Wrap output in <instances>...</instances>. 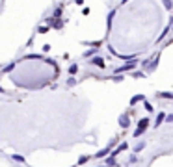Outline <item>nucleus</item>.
<instances>
[{
	"instance_id": "1",
	"label": "nucleus",
	"mask_w": 173,
	"mask_h": 167,
	"mask_svg": "<svg viewBox=\"0 0 173 167\" xmlns=\"http://www.w3.org/2000/svg\"><path fill=\"white\" fill-rule=\"evenodd\" d=\"M149 126V119H142V121H140L138 122V128H136V132H134V136L136 138H140V136H142V134L145 132V128Z\"/></svg>"
},
{
	"instance_id": "2",
	"label": "nucleus",
	"mask_w": 173,
	"mask_h": 167,
	"mask_svg": "<svg viewBox=\"0 0 173 167\" xmlns=\"http://www.w3.org/2000/svg\"><path fill=\"white\" fill-rule=\"evenodd\" d=\"M134 67H136V61H131V63H127V65L119 67V69H117V73H123V71H131V69H134Z\"/></svg>"
},
{
	"instance_id": "3",
	"label": "nucleus",
	"mask_w": 173,
	"mask_h": 167,
	"mask_svg": "<svg viewBox=\"0 0 173 167\" xmlns=\"http://www.w3.org/2000/svg\"><path fill=\"white\" fill-rule=\"evenodd\" d=\"M166 117H168L166 113H158V115H156V121H155V126H160V125H162V121H164Z\"/></svg>"
},
{
	"instance_id": "4",
	"label": "nucleus",
	"mask_w": 173,
	"mask_h": 167,
	"mask_svg": "<svg viewBox=\"0 0 173 167\" xmlns=\"http://www.w3.org/2000/svg\"><path fill=\"white\" fill-rule=\"evenodd\" d=\"M121 150H127V143H121V145H119V147H117L115 150H112L110 154H112V156H115V154H119Z\"/></svg>"
},
{
	"instance_id": "5",
	"label": "nucleus",
	"mask_w": 173,
	"mask_h": 167,
	"mask_svg": "<svg viewBox=\"0 0 173 167\" xmlns=\"http://www.w3.org/2000/svg\"><path fill=\"white\" fill-rule=\"evenodd\" d=\"M119 125H121V126H125V128H127L128 125H131V122H128V117H127V115H121V117H119Z\"/></svg>"
},
{
	"instance_id": "6",
	"label": "nucleus",
	"mask_w": 173,
	"mask_h": 167,
	"mask_svg": "<svg viewBox=\"0 0 173 167\" xmlns=\"http://www.w3.org/2000/svg\"><path fill=\"white\" fill-rule=\"evenodd\" d=\"M93 65H97V67H101V69H102V67H104V61H102L101 58H95V60H93Z\"/></svg>"
},
{
	"instance_id": "7",
	"label": "nucleus",
	"mask_w": 173,
	"mask_h": 167,
	"mask_svg": "<svg viewBox=\"0 0 173 167\" xmlns=\"http://www.w3.org/2000/svg\"><path fill=\"white\" fill-rule=\"evenodd\" d=\"M108 152H112V150H110V149H106V150H101V152H97V158H104V156H106Z\"/></svg>"
},
{
	"instance_id": "8",
	"label": "nucleus",
	"mask_w": 173,
	"mask_h": 167,
	"mask_svg": "<svg viewBox=\"0 0 173 167\" xmlns=\"http://www.w3.org/2000/svg\"><path fill=\"white\" fill-rule=\"evenodd\" d=\"M140 100H143V97H142V95H136V97H132L131 104H136V102H140Z\"/></svg>"
},
{
	"instance_id": "9",
	"label": "nucleus",
	"mask_w": 173,
	"mask_h": 167,
	"mask_svg": "<svg viewBox=\"0 0 173 167\" xmlns=\"http://www.w3.org/2000/svg\"><path fill=\"white\" fill-rule=\"evenodd\" d=\"M115 165V160H114V156L110 154V158H108V167H114Z\"/></svg>"
},
{
	"instance_id": "10",
	"label": "nucleus",
	"mask_w": 173,
	"mask_h": 167,
	"mask_svg": "<svg viewBox=\"0 0 173 167\" xmlns=\"http://www.w3.org/2000/svg\"><path fill=\"white\" fill-rule=\"evenodd\" d=\"M13 160H17V162H20V163H23V162H24V158H23V156H19V154H15V156H13Z\"/></svg>"
},
{
	"instance_id": "11",
	"label": "nucleus",
	"mask_w": 173,
	"mask_h": 167,
	"mask_svg": "<svg viewBox=\"0 0 173 167\" xmlns=\"http://www.w3.org/2000/svg\"><path fill=\"white\" fill-rule=\"evenodd\" d=\"M77 71H78V67H77V65H71V69H69V73H71V74H74V73H77Z\"/></svg>"
},
{
	"instance_id": "12",
	"label": "nucleus",
	"mask_w": 173,
	"mask_h": 167,
	"mask_svg": "<svg viewBox=\"0 0 173 167\" xmlns=\"http://www.w3.org/2000/svg\"><path fill=\"white\" fill-rule=\"evenodd\" d=\"M86 162H88V156H82V158L78 160V163H86Z\"/></svg>"
},
{
	"instance_id": "13",
	"label": "nucleus",
	"mask_w": 173,
	"mask_h": 167,
	"mask_svg": "<svg viewBox=\"0 0 173 167\" xmlns=\"http://www.w3.org/2000/svg\"><path fill=\"white\" fill-rule=\"evenodd\" d=\"M164 4H166V8H168V9H171V6H173V4H171V0H166Z\"/></svg>"
},
{
	"instance_id": "14",
	"label": "nucleus",
	"mask_w": 173,
	"mask_h": 167,
	"mask_svg": "<svg viewBox=\"0 0 173 167\" xmlns=\"http://www.w3.org/2000/svg\"><path fill=\"white\" fill-rule=\"evenodd\" d=\"M145 110H147V111H153V106H151L149 102H145Z\"/></svg>"
}]
</instances>
